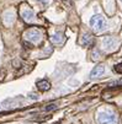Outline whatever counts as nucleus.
<instances>
[{"label":"nucleus","instance_id":"nucleus-13","mask_svg":"<svg viewBox=\"0 0 122 124\" xmlns=\"http://www.w3.org/2000/svg\"><path fill=\"white\" fill-rule=\"evenodd\" d=\"M121 3H122V0H121Z\"/></svg>","mask_w":122,"mask_h":124},{"label":"nucleus","instance_id":"nucleus-3","mask_svg":"<svg viewBox=\"0 0 122 124\" xmlns=\"http://www.w3.org/2000/svg\"><path fill=\"white\" fill-rule=\"evenodd\" d=\"M20 15L22 17V20L27 23H32L35 21V19H36V15H35V11L26 4L21 5L20 8Z\"/></svg>","mask_w":122,"mask_h":124},{"label":"nucleus","instance_id":"nucleus-1","mask_svg":"<svg viewBox=\"0 0 122 124\" xmlns=\"http://www.w3.org/2000/svg\"><path fill=\"white\" fill-rule=\"evenodd\" d=\"M99 124H117V116L109 111H100L97 113Z\"/></svg>","mask_w":122,"mask_h":124},{"label":"nucleus","instance_id":"nucleus-6","mask_svg":"<svg viewBox=\"0 0 122 124\" xmlns=\"http://www.w3.org/2000/svg\"><path fill=\"white\" fill-rule=\"evenodd\" d=\"M104 71H105V66H104V65H97V66H95V68L91 70V73H90V78H91V79L100 78V76L104 74Z\"/></svg>","mask_w":122,"mask_h":124},{"label":"nucleus","instance_id":"nucleus-4","mask_svg":"<svg viewBox=\"0 0 122 124\" xmlns=\"http://www.w3.org/2000/svg\"><path fill=\"white\" fill-rule=\"evenodd\" d=\"M24 37H25V39L28 41L30 43L36 44V43H38V42L41 41L42 33H41V31L37 30V28H31V30H28V31L25 32Z\"/></svg>","mask_w":122,"mask_h":124},{"label":"nucleus","instance_id":"nucleus-9","mask_svg":"<svg viewBox=\"0 0 122 124\" xmlns=\"http://www.w3.org/2000/svg\"><path fill=\"white\" fill-rule=\"evenodd\" d=\"M37 88H38L40 91H48L49 88H51V84L47 80H40L37 82Z\"/></svg>","mask_w":122,"mask_h":124},{"label":"nucleus","instance_id":"nucleus-10","mask_svg":"<svg viewBox=\"0 0 122 124\" xmlns=\"http://www.w3.org/2000/svg\"><path fill=\"white\" fill-rule=\"evenodd\" d=\"M91 58H93L94 60H97V59L100 58V53H99L96 49H94V50H93V53H91Z\"/></svg>","mask_w":122,"mask_h":124},{"label":"nucleus","instance_id":"nucleus-2","mask_svg":"<svg viewBox=\"0 0 122 124\" xmlns=\"http://www.w3.org/2000/svg\"><path fill=\"white\" fill-rule=\"evenodd\" d=\"M90 25L97 32L106 30V27H107V22L105 20V17L101 16V15H94L91 19H90Z\"/></svg>","mask_w":122,"mask_h":124},{"label":"nucleus","instance_id":"nucleus-7","mask_svg":"<svg viewBox=\"0 0 122 124\" xmlns=\"http://www.w3.org/2000/svg\"><path fill=\"white\" fill-rule=\"evenodd\" d=\"M93 42H94V37L91 36L90 33H84V34H81L80 44H83L84 47H86V46H90Z\"/></svg>","mask_w":122,"mask_h":124},{"label":"nucleus","instance_id":"nucleus-12","mask_svg":"<svg viewBox=\"0 0 122 124\" xmlns=\"http://www.w3.org/2000/svg\"><path fill=\"white\" fill-rule=\"evenodd\" d=\"M56 108H57V104H49L48 107H46L44 109L46 111H51V109H56Z\"/></svg>","mask_w":122,"mask_h":124},{"label":"nucleus","instance_id":"nucleus-8","mask_svg":"<svg viewBox=\"0 0 122 124\" xmlns=\"http://www.w3.org/2000/svg\"><path fill=\"white\" fill-rule=\"evenodd\" d=\"M51 41L54 44H62L64 42V34L63 32H56L51 36Z\"/></svg>","mask_w":122,"mask_h":124},{"label":"nucleus","instance_id":"nucleus-11","mask_svg":"<svg viewBox=\"0 0 122 124\" xmlns=\"http://www.w3.org/2000/svg\"><path fill=\"white\" fill-rule=\"evenodd\" d=\"M115 71L117 74H122V63H118L115 65Z\"/></svg>","mask_w":122,"mask_h":124},{"label":"nucleus","instance_id":"nucleus-5","mask_svg":"<svg viewBox=\"0 0 122 124\" xmlns=\"http://www.w3.org/2000/svg\"><path fill=\"white\" fill-rule=\"evenodd\" d=\"M102 46L106 50H113L117 47V41L112 37H104L102 38Z\"/></svg>","mask_w":122,"mask_h":124}]
</instances>
